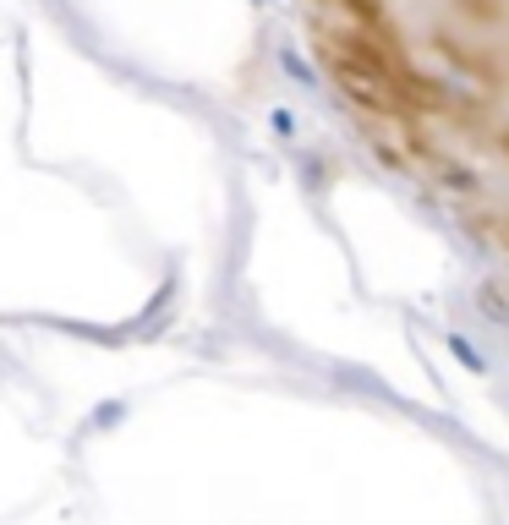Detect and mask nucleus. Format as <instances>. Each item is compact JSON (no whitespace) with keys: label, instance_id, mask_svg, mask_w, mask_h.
<instances>
[{"label":"nucleus","instance_id":"f257e3e1","mask_svg":"<svg viewBox=\"0 0 509 525\" xmlns=\"http://www.w3.org/2000/svg\"><path fill=\"white\" fill-rule=\"evenodd\" d=\"M318 55L334 72V83L378 115L411 121V115L444 110V93L411 66L406 44H389V39H378V33L356 28V22H345V17L318 22Z\"/></svg>","mask_w":509,"mask_h":525},{"label":"nucleus","instance_id":"f03ea898","mask_svg":"<svg viewBox=\"0 0 509 525\" xmlns=\"http://www.w3.org/2000/svg\"><path fill=\"white\" fill-rule=\"evenodd\" d=\"M329 6L340 11L345 22H356V28L378 33V39H389V44H406V39H400V28H395V17H389V6H384V0H329Z\"/></svg>","mask_w":509,"mask_h":525},{"label":"nucleus","instance_id":"7ed1b4c3","mask_svg":"<svg viewBox=\"0 0 509 525\" xmlns=\"http://www.w3.org/2000/svg\"><path fill=\"white\" fill-rule=\"evenodd\" d=\"M504 148H509V137H504Z\"/></svg>","mask_w":509,"mask_h":525}]
</instances>
